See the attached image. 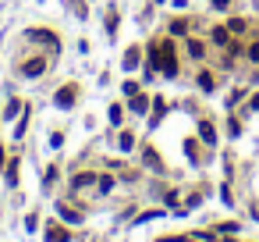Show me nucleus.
Instances as JSON below:
<instances>
[{
	"mask_svg": "<svg viewBox=\"0 0 259 242\" xmlns=\"http://www.w3.org/2000/svg\"><path fill=\"white\" fill-rule=\"evenodd\" d=\"M43 68H47V60H43V57L25 60V64H22V75H25V79H36V75H43Z\"/></svg>",
	"mask_w": 259,
	"mask_h": 242,
	"instance_id": "1",
	"label": "nucleus"
},
{
	"mask_svg": "<svg viewBox=\"0 0 259 242\" xmlns=\"http://www.w3.org/2000/svg\"><path fill=\"white\" fill-rule=\"evenodd\" d=\"M71 103H75V86H64L57 93V107H71Z\"/></svg>",
	"mask_w": 259,
	"mask_h": 242,
	"instance_id": "2",
	"label": "nucleus"
},
{
	"mask_svg": "<svg viewBox=\"0 0 259 242\" xmlns=\"http://www.w3.org/2000/svg\"><path fill=\"white\" fill-rule=\"evenodd\" d=\"M28 39H36V43H53L57 36L47 32V29H28Z\"/></svg>",
	"mask_w": 259,
	"mask_h": 242,
	"instance_id": "3",
	"label": "nucleus"
},
{
	"mask_svg": "<svg viewBox=\"0 0 259 242\" xmlns=\"http://www.w3.org/2000/svg\"><path fill=\"white\" fill-rule=\"evenodd\" d=\"M47 242H68V232L64 228H50V224H47Z\"/></svg>",
	"mask_w": 259,
	"mask_h": 242,
	"instance_id": "4",
	"label": "nucleus"
},
{
	"mask_svg": "<svg viewBox=\"0 0 259 242\" xmlns=\"http://www.w3.org/2000/svg\"><path fill=\"white\" fill-rule=\"evenodd\" d=\"M60 217H64V221H82V214L75 207H68V203H60Z\"/></svg>",
	"mask_w": 259,
	"mask_h": 242,
	"instance_id": "5",
	"label": "nucleus"
},
{
	"mask_svg": "<svg viewBox=\"0 0 259 242\" xmlns=\"http://www.w3.org/2000/svg\"><path fill=\"white\" fill-rule=\"evenodd\" d=\"M146 107H149V100H146L142 93H135V96H131V111H135V114H142Z\"/></svg>",
	"mask_w": 259,
	"mask_h": 242,
	"instance_id": "6",
	"label": "nucleus"
},
{
	"mask_svg": "<svg viewBox=\"0 0 259 242\" xmlns=\"http://www.w3.org/2000/svg\"><path fill=\"white\" fill-rule=\"evenodd\" d=\"M199 135H203L206 143H217V132H213V125H209V121H203V125H199Z\"/></svg>",
	"mask_w": 259,
	"mask_h": 242,
	"instance_id": "7",
	"label": "nucleus"
},
{
	"mask_svg": "<svg viewBox=\"0 0 259 242\" xmlns=\"http://www.w3.org/2000/svg\"><path fill=\"white\" fill-rule=\"evenodd\" d=\"M89 182H96V178L89 175V171H82V175H75V182H71V185H75V189H85Z\"/></svg>",
	"mask_w": 259,
	"mask_h": 242,
	"instance_id": "8",
	"label": "nucleus"
},
{
	"mask_svg": "<svg viewBox=\"0 0 259 242\" xmlns=\"http://www.w3.org/2000/svg\"><path fill=\"white\" fill-rule=\"evenodd\" d=\"M135 64H139V50H135V47H131V50H128V54H125V68H128V71H131V68H135Z\"/></svg>",
	"mask_w": 259,
	"mask_h": 242,
	"instance_id": "9",
	"label": "nucleus"
},
{
	"mask_svg": "<svg viewBox=\"0 0 259 242\" xmlns=\"http://www.w3.org/2000/svg\"><path fill=\"white\" fill-rule=\"evenodd\" d=\"M131 146H135V135H131V132H121V150H125V153H128Z\"/></svg>",
	"mask_w": 259,
	"mask_h": 242,
	"instance_id": "10",
	"label": "nucleus"
},
{
	"mask_svg": "<svg viewBox=\"0 0 259 242\" xmlns=\"http://www.w3.org/2000/svg\"><path fill=\"white\" fill-rule=\"evenodd\" d=\"M146 164H149V168H156V171H160V157H156V150H146Z\"/></svg>",
	"mask_w": 259,
	"mask_h": 242,
	"instance_id": "11",
	"label": "nucleus"
},
{
	"mask_svg": "<svg viewBox=\"0 0 259 242\" xmlns=\"http://www.w3.org/2000/svg\"><path fill=\"white\" fill-rule=\"evenodd\" d=\"M199 86L206 89V93H209V89H213V75H209V71H203V75H199Z\"/></svg>",
	"mask_w": 259,
	"mask_h": 242,
	"instance_id": "12",
	"label": "nucleus"
},
{
	"mask_svg": "<svg viewBox=\"0 0 259 242\" xmlns=\"http://www.w3.org/2000/svg\"><path fill=\"white\" fill-rule=\"evenodd\" d=\"M7 185H18V164H11V168H7Z\"/></svg>",
	"mask_w": 259,
	"mask_h": 242,
	"instance_id": "13",
	"label": "nucleus"
},
{
	"mask_svg": "<svg viewBox=\"0 0 259 242\" xmlns=\"http://www.w3.org/2000/svg\"><path fill=\"white\" fill-rule=\"evenodd\" d=\"M213 43H220V47H224V43H227V29H213Z\"/></svg>",
	"mask_w": 259,
	"mask_h": 242,
	"instance_id": "14",
	"label": "nucleus"
},
{
	"mask_svg": "<svg viewBox=\"0 0 259 242\" xmlns=\"http://www.w3.org/2000/svg\"><path fill=\"white\" fill-rule=\"evenodd\" d=\"M188 54H192V57H203V43L192 39V43H188Z\"/></svg>",
	"mask_w": 259,
	"mask_h": 242,
	"instance_id": "15",
	"label": "nucleus"
},
{
	"mask_svg": "<svg viewBox=\"0 0 259 242\" xmlns=\"http://www.w3.org/2000/svg\"><path fill=\"white\" fill-rule=\"evenodd\" d=\"M249 57H252V60H259V43H252V50H249Z\"/></svg>",
	"mask_w": 259,
	"mask_h": 242,
	"instance_id": "16",
	"label": "nucleus"
},
{
	"mask_svg": "<svg viewBox=\"0 0 259 242\" xmlns=\"http://www.w3.org/2000/svg\"><path fill=\"white\" fill-rule=\"evenodd\" d=\"M227 4H231V0H213V7H227Z\"/></svg>",
	"mask_w": 259,
	"mask_h": 242,
	"instance_id": "17",
	"label": "nucleus"
},
{
	"mask_svg": "<svg viewBox=\"0 0 259 242\" xmlns=\"http://www.w3.org/2000/svg\"><path fill=\"white\" fill-rule=\"evenodd\" d=\"M0 168H4V150H0Z\"/></svg>",
	"mask_w": 259,
	"mask_h": 242,
	"instance_id": "18",
	"label": "nucleus"
}]
</instances>
